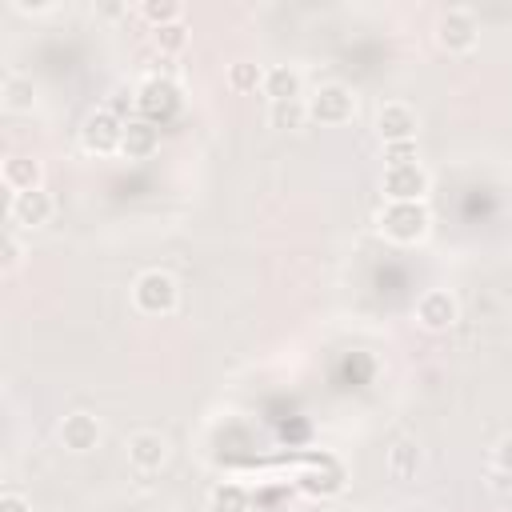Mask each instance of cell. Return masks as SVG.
Returning a JSON list of instances; mask_svg holds the SVG:
<instances>
[{
  "instance_id": "obj_16",
  "label": "cell",
  "mask_w": 512,
  "mask_h": 512,
  "mask_svg": "<svg viewBox=\"0 0 512 512\" xmlns=\"http://www.w3.org/2000/svg\"><path fill=\"white\" fill-rule=\"evenodd\" d=\"M4 184L12 192H32L44 188V164L36 156H8L4 160Z\"/></svg>"
},
{
  "instance_id": "obj_13",
  "label": "cell",
  "mask_w": 512,
  "mask_h": 512,
  "mask_svg": "<svg viewBox=\"0 0 512 512\" xmlns=\"http://www.w3.org/2000/svg\"><path fill=\"white\" fill-rule=\"evenodd\" d=\"M168 460V440L160 432H132L128 436V464L136 472H156Z\"/></svg>"
},
{
  "instance_id": "obj_5",
  "label": "cell",
  "mask_w": 512,
  "mask_h": 512,
  "mask_svg": "<svg viewBox=\"0 0 512 512\" xmlns=\"http://www.w3.org/2000/svg\"><path fill=\"white\" fill-rule=\"evenodd\" d=\"M308 116H312L316 124H328V128L348 124V120L356 116V96H352V88H348V84H320V88L308 96Z\"/></svg>"
},
{
  "instance_id": "obj_2",
  "label": "cell",
  "mask_w": 512,
  "mask_h": 512,
  "mask_svg": "<svg viewBox=\"0 0 512 512\" xmlns=\"http://www.w3.org/2000/svg\"><path fill=\"white\" fill-rule=\"evenodd\" d=\"M376 224H380V232H384L388 240H396V244H416V240L428 236L432 216H428L424 200H412V204H384V212H380Z\"/></svg>"
},
{
  "instance_id": "obj_29",
  "label": "cell",
  "mask_w": 512,
  "mask_h": 512,
  "mask_svg": "<svg viewBox=\"0 0 512 512\" xmlns=\"http://www.w3.org/2000/svg\"><path fill=\"white\" fill-rule=\"evenodd\" d=\"M324 512H356V508H348V504H332V508H324Z\"/></svg>"
},
{
  "instance_id": "obj_26",
  "label": "cell",
  "mask_w": 512,
  "mask_h": 512,
  "mask_svg": "<svg viewBox=\"0 0 512 512\" xmlns=\"http://www.w3.org/2000/svg\"><path fill=\"white\" fill-rule=\"evenodd\" d=\"M492 464L500 476H512V436H504L496 448H492Z\"/></svg>"
},
{
  "instance_id": "obj_12",
  "label": "cell",
  "mask_w": 512,
  "mask_h": 512,
  "mask_svg": "<svg viewBox=\"0 0 512 512\" xmlns=\"http://www.w3.org/2000/svg\"><path fill=\"white\" fill-rule=\"evenodd\" d=\"M52 212H56V200H52L44 188L16 192V196H12V208H8L12 224H20V228H44V224L52 220Z\"/></svg>"
},
{
  "instance_id": "obj_19",
  "label": "cell",
  "mask_w": 512,
  "mask_h": 512,
  "mask_svg": "<svg viewBox=\"0 0 512 512\" xmlns=\"http://www.w3.org/2000/svg\"><path fill=\"white\" fill-rule=\"evenodd\" d=\"M312 116H308V100H280V104H268V124L272 128H284V132H296L304 128Z\"/></svg>"
},
{
  "instance_id": "obj_22",
  "label": "cell",
  "mask_w": 512,
  "mask_h": 512,
  "mask_svg": "<svg viewBox=\"0 0 512 512\" xmlns=\"http://www.w3.org/2000/svg\"><path fill=\"white\" fill-rule=\"evenodd\" d=\"M140 16H144L152 28H164V24H180V16H184V4H180V0H144V4H140Z\"/></svg>"
},
{
  "instance_id": "obj_6",
  "label": "cell",
  "mask_w": 512,
  "mask_h": 512,
  "mask_svg": "<svg viewBox=\"0 0 512 512\" xmlns=\"http://www.w3.org/2000/svg\"><path fill=\"white\" fill-rule=\"evenodd\" d=\"M476 40H480V24H476V16H472L468 8H448V12H440V20H436V44H440L444 52H452V56L472 52Z\"/></svg>"
},
{
  "instance_id": "obj_3",
  "label": "cell",
  "mask_w": 512,
  "mask_h": 512,
  "mask_svg": "<svg viewBox=\"0 0 512 512\" xmlns=\"http://www.w3.org/2000/svg\"><path fill=\"white\" fill-rule=\"evenodd\" d=\"M124 116H116L112 108H92L80 124V148L92 152V156H112L120 152V140H124Z\"/></svg>"
},
{
  "instance_id": "obj_28",
  "label": "cell",
  "mask_w": 512,
  "mask_h": 512,
  "mask_svg": "<svg viewBox=\"0 0 512 512\" xmlns=\"http://www.w3.org/2000/svg\"><path fill=\"white\" fill-rule=\"evenodd\" d=\"M16 12H48L44 0H16Z\"/></svg>"
},
{
  "instance_id": "obj_20",
  "label": "cell",
  "mask_w": 512,
  "mask_h": 512,
  "mask_svg": "<svg viewBox=\"0 0 512 512\" xmlns=\"http://www.w3.org/2000/svg\"><path fill=\"white\" fill-rule=\"evenodd\" d=\"M32 104H36V84H32V76L12 72V76L4 80V108H8V112H32Z\"/></svg>"
},
{
  "instance_id": "obj_21",
  "label": "cell",
  "mask_w": 512,
  "mask_h": 512,
  "mask_svg": "<svg viewBox=\"0 0 512 512\" xmlns=\"http://www.w3.org/2000/svg\"><path fill=\"white\" fill-rule=\"evenodd\" d=\"M228 88L240 92V96L264 88V68H260L256 60H232V64H228Z\"/></svg>"
},
{
  "instance_id": "obj_11",
  "label": "cell",
  "mask_w": 512,
  "mask_h": 512,
  "mask_svg": "<svg viewBox=\"0 0 512 512\" xmlns=\"http://www.w3.org/2000/svg\"><path fill=\"white\" fill-rule=\"evenodd\" d=\"M416 128H420V116L400 104V100H388L380 112H376V132L384 144H396V140H416Z\"/></svg>"
},
{
  "instance_id": "obj_4",
  "label": "cell",
  "mask_w": 512,
  "mask_h": 512,
  "mask_svg": "<svg viewBox=\"0 0 512 512\" xmlns=\"http://www.w3.org/2000/svg\"><path fill=\"white\" fill-rule=\"evenodd\" d=\"M132 100H136V108H140V120L160 124V120H168V116L180 108V88H176L172 76H148V80L132 92Z\"/></svg>"
},
{
  "instance_id": "obj_8",
  "label": "cell",
  "mask_w": 512,
  "mask_h": 512,
  "mask_svg": "<svg viewBox=\"0 0 512 512\" xmlns=\"http://www.w3.org/2000/svg\"><path fill=\"white\" fill-rule=\"evenodd\" d=\"M416 320L420 328L428 332H448L456 320H460V304L448 288H428L420 300H416Z\"/></svg>"
},
{
  "instance_id": "obj_25",
  "label": "cell",
  "mask_w": 512,
  "mask_h": 512,
  "mask_svg": "<svg viewBox=\"0 0 512 512\" xmlns=\"http://www.w3.org/2000/svg\"><path fill=\"white\" fill-rule=\"evenodd\" d=\"M20 256H24V248H20V240H16L12 232H8V236L0 240V268H4V272H12V268L20 264Z\"/></svg>"
},
{
  "instance_id": "obj_27",
  "label": "cell",
  "mask_w": 512,
  "mask_h": 512,
  "mask_svg": "<svg viewBox=\"0 0 512 512\" xmlns=\"http://www.w3.org/2000/svg\"><path fill=\"white\" fill-rule=\"evenodd\" d=\"M0 512H32V504L24 496H16V492H4L0 496Z\"/></svg>"
},
{
  "instance_id": "obj_18",
  "label": "cell",
  "mask_w": 512,
  "mask_h": 512,
  "mask_svg": "<svg viewBox=\"0 0 512 512\" xmlns=\"http://www.w3.org/2000/svg\"><path fill=\"white\" fill-rule=\"evenodd\" d=\"M416 468H420V444L408 440V436L392 440V448H388V476L392 480H412Z\"/></svg>"
},
{
  "instance_id": "obj_24",
  "label": "cell",
  "mask_w": 512,
  "mask_h": 512,
  "mask_svg": "<svg viewBox=\"0 0 512 512\" xmlns=\"http://www.w3.org/2000/svg\"><path fill=\"white\" fill-rule=\"evenodd\" d=\"M416 140H396V144H384V168H396V164H416Z\"/></svg>"
},
{
  "instance_id": "obj_9",
  "label": "cell",
  "mask_w": 512,
  "mask_h": 512,
  "mask_svg": "<svg viewBox=\"0 0 512 512\" xmlns=\"http://www.w3.org/2000/svg\"><path fill=\"white\" fill-rule=\"evenodd\" d=\"M56 436H60V444H64L68 452L84 456V452H92V448L100 444L104 432H100V420H96L92 412H68V416L60 420Z\"/></svg>"
},
{
  "instance_id": "obj_14",
  "label": "cell",
  "mask_w": 512,
  "mask_h": 512,
  "mask_svg": "<svg viewBox=\"0 0 512 512\" xmlns=\"http://www.w3.org/2000/svg\"><path fill=\"white\" fill-rule=\"evenodd\" d=\"M156 148H160V128H156L152 120H128V124H124L120 152H124L128 160H148Z\"/></svg>"
},
{
  "instance_id": "obj_7",
  "label": "cell",
  "mask_w": 512,
  "mask_h": 512,
  "mask_svg": "<svg viewBox=\"0 0 512 512\" xmlns=\"http://www.w3.org/2000/svg\"><path fill=\"white\" fill-rule=\"evenodd\" d=\"M380 192L388 204H412V200H424L428 196V172L424 164H396V168H384L380 176Z\"/></svg>"
},
{
  "instance_id": "obj_10",
  "label": "cell",
  "mask_w": 512,
  "mask_h": 512,
  "mask_svg": "<svg viewBox=\"0 0 512 512\" xmlns=\"http://www.w3.org/2000/svg\"><path fill=\"white\" fill-rule=\"evenodd\" d=\"M296 484H300V492H308V496H336V492H344L348 472H344V464H340V460L320 456V464L304 468V472L296 476Z\"/></svg>"
},
{
  "instance_id": "obj_17",
  "label": "cell",
  "mask_w": 512,
  "mask_h": 512,
  "mask_svg": "<svg viewBox=\"0 0 512 512\" xmlns=\"http://www.w3.org/2000/svg\"><path fill=\"white\" fill-rule=\"evenodd\" d=\"M208 512H252V492L236 480H220L208 492Z\"/></svg>"
},
{
  "instance_id": "obj_15",
  "label": "cell",
  "mask_w": 512,
  "mask_h": 512,
  "mask_svg": "<svg viewBox=\"0 0 512 512\" xmlns=\"http://www.w3.org/2000/svg\"><path fill=\"white\" fill-rule=\"evenodd\" d=\"M300 88H304V80H300L296 68H288V64L264 68V88H260V92H264L272 104H280V100H304Z\"/></svg>"
},
{
  "instance_id": "obj_23",
  "label": "cell",
  "mask_w": 512,
  "mask_h": 512,
  "mask_svg": "<svg viewBox=\"0 0 512 512\" xmlns=\"http://www.w3.org/2000/svg\"><path fill=\"white\" fill-rule=\"evenodd\" d=\"M152 40L164 56H176L184 44H188V28L184 24H164V28H152Z\"/></svg>"
},
{
  "instance_id": "obj_1",
  "label": "cell",
  "mask_w": 512,
  "mask_h": 512,
  "mask_svg": "<svg viewBox=\"0 0 512 512\" xmlns=\"http://www.w3.org/2000/svg\"><path fill=\"white\" fill-rule=\"evenodd\" d=\"M132 304H136V312H144V316H172L176 304H180V288H176V280H172L168 272L148 268V272H140L136 284H132Z\"/></svg>"
}]
</instances>
